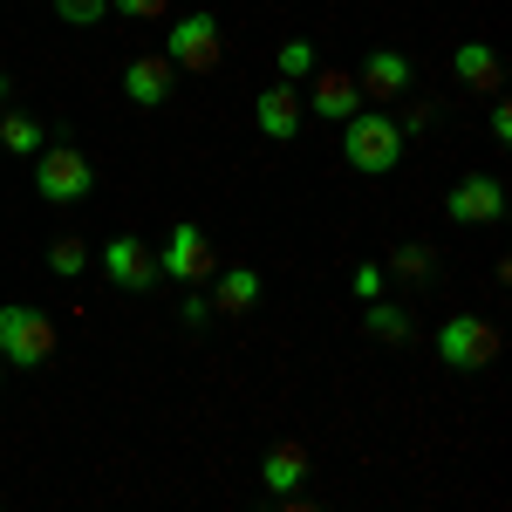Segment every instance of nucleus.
<instances>
[{
    "label": "nucleus",
    "instance_id": "nucleus-13",
    "mask_svg": "<svg viewBox=\"0 0 512 512\" xmlns=\"http://www.w3.org/2000/svg\"><path fill=\"white\" fill-rule=\"evenodd\" d=\"M260 485H267L274 499H294V492L308 485V444H294V437H280L274 451L260 458Z\"/></svg>",
    "mask_w": 512,
    "mask_h": 512
},
{
    "label": "nucleus",
    "instance_id": "nucleus-24",
    "mask_svg": "<svg viewBox=\"0 0 512 512\" xmlns=\"http://www.w3.org/2000/svg\"><path fill=\"white\" fill-rule=\"evenodd\" d=\"M431 103H403V117H396V130H403V137H410V130H431Z\"/></svg>",
    "mask_w": 512,
    "mask_h": 512
},
{
    "label": "nucleus",
    "instance_id": "nucleus-26",
    "mask_svg": "<svg viewBox=\"0 0 512 512\" xmlns=\"http://www.w3.org/2000/svg\"><path fill=\"white\" fill-rule=\"evenodd\" d=\"M178 315L192 321V328H205V321H212V294H198V287H192V294H185V308H178Z\"/></svg>",
    "mask_w": 512,
    "mask_h": 512
},
{
    "label": "nucleus",
    "instance_id": "nucleus-2",
    "mask_svg": "<svg viewBox=\"0 0 512 512\" xmlns=\"http://www.w3.org/2000/svg\"><path fill=\"white\" fill-rule=\"evenodd\" d=\"M164 55H171V69L178 76H205V69H219V55H226V21L219 14H178V21H164Z\"/></svg>",
    "mask_w": 512,
    "mask_h": 512
},
{
    "label": "nucleus",
    "instance_id": "nucleus-23",
    "mask_svg": "<svg viewBox=\"0 0 512 512\" xmlns=\"http://www.w3.org/2000/svg\"><path fill=\"white\" fill-rule=\"evenodd\" d=\"M349 287L362 294V301H376V294H383V260H362V267L349 274Z\"/></svg>",
    "mask_w": 512,
    "mask_h": 512
},
{
    "label": "nucleus",
    "instance_id": "nucleus-22",
    "mask_svg": "<svg viewBox=\"0 0 512 512\" xmlns=\"http://www.w3.org/2000/svg\"><path fill=\"white\" fill-rule=\"evenodd\" d=\"M110 14H123V21H164L171 0H110Z\"/></svg>",
    "mask_w": 512,
    "mask_h": 512
},
{
    "label": "nucleus",
    "instance_id": "nucleus-18",
    "mask_svg": "<svg viewBox=\"0 0 512 512\" xmlns=\"http://www.w3.org/2000/svg\"><path fill=\"white\" fill-rule=\"evenodd\" d=\"M48 274H55V280L89 274V239H82V233H55V246H48Z\"/></svg>",
    "mask_w": 512,
    "mask_h": 512
},
{
    "label": "nucleus",
    "instance_id": "nucleus-1",
    "mask_svg": "<svg viewBox=\"0 0 512 512\" xmlns=\"http://www.w3.org/2000/svg\"><path fill=\"white\" fill-rule=\"evenodd\" d=\"M35 192L48 198V205H82V198L96 192V164H89V151L69 144V137H48V144L35 151Z\"/></svg>",
    "mask_w": 512,
    "mask_h": 512
},
{
    "label": "nucleus",
    "instance_id": "nucleus-17",
    "mask_svg": "<svg viewBox=\"0 0 512 512\" xmlns=\"http://www.w3.org/2000/svg\"><path fill=\"white\" fill-rule=\"evenodd\" d=\"M362 335H376V342H410V335H417V321L403 315L396 301L376 294V301H362Z\"/></svg>",
    "mask_w": 512,
    "mask_h": 512
},
{
    "label": "nucleus",
    "instance_id": "nucleus-15",
    "mask_svg": "<svg viewBox=\"0 0 512 512\" xmlns=\"http://www.w3.org/2000/svg\"><path fill=\"white\" fill-rule=\"evenodd\" d=\"M451 76L465 82V89H499V55H492V41H458V48H451Z\"/></svg>",
    "mask_w": 512,
    "mask_h": 512
},
{
    "label": "nucleus",
    "instance_id": "nucleus-6",
    "mask_svg": "<svg viewBox=\"0 0 512 512\" xmlns=\"http://www.w3.org/2000/svg\"><path fill=\"white\" fill-rule=\"evenodd\" d=\"M219 274V253H212V239L198 233L192 219H178L158 246V280H178V287H205V280Z\"/></svg>",
    "mask_w": 512,
    "mask_h": 512
},
{
    "label": "nucleus",
    "instance_id": "nucleus-16",
    "mask_svg": "<svg viewBox=\"0 0 512 512\" xmlns=\"http://www.w3.org/2000/svg\"><path fill=\"white\" fill-rule=\"evenodd\" d=\"M48 137H55V130L35 123L28 110H0V151H7V158H35Z\"/></svg>",
    "mask_w": 512,
    "mask_h": 512
},
{
    "label": "nucleus",
    "instance_id": "nucleus-7",
    "mask_svg": "<svg viewBox=\"0 0 512 512\" xmlns=\"http://www.w3.org/2000/svg\"><path fill=\"white\" fill-rule=\"evenodd\" d=\"M444 219L451 226H499L506 219V185L492 171H465L451 192H444Z\"/></svg>",
    "mask_w": 512,
    "mask_h": 512
},
{
    "label": "nucleus",
    "instance_id": "nucleus-10",
    "mask_svg": "<svg viewBox=\"0 0 512 512\" xmlns=\"http://www.w3.org/2000/svg\"><path fill=\"white\" fill-rule=\"evenodd\" d=\"M301 117H308V110H301V89H294V82H280V76H274L267 89H260V96H253V123H260L274 144L301 137Z\"/></svg>",
    "mask_w": 512,
    "mask_h": 512
},
{
    "label": "nucleus",
    "instance_id": "nucleus-5",
    "mask_svg": "<svg viewBox=\"0 0 512 512\" xmlns=\"http://www.w3.org/2000/svg\"><path fill=\"white\" fill-rule=\"evenodd\" d=\"M48 355H55V321L41 315V308L7 301V308H0V362H7V369H41Z\"/></svg>",
    "mask_w": 512,
    "mask_h": 512
},
{
    "label": "nucleus",
    "instance_id": "nucleus-28",
    "mask_svg": "<svg viewBox=\"0 0 512 512\" xmlns=\"http://www.w3.org/2000/svg\"><path fill=\"white\" fill-rule=\"evenodd\" d=\"M0 376H7V362H0Z\"/></svg>",
    "mask_w": 512,
    "mask_h": 512
},
{
    "label": "nucleus",
    "instance_id": "nucleus-8",
    "mask_svg": "<svg viewBox=\"0 0 512 512\" xmlns=\"http://www.w3.org/2000/svg\"><path fill=\"white\" fill-rule=\"evenodd\" d=\"M103 274L117 280L123 294H144L151 280H158V253L144 246V239H130V233H117V239H103Z\"/></svg>",
    "mask_w": 512,
    "mask_h": 512
},
{
    "label": "nucleus",
    "instance_id": "nucleus-27",
    "mask_svg": "<svg viewBox=\"0 0 512 512\" xmlns=\"http://www.w3.org/2000/svg\"><path fill=\"white\" fill-rule=\"evenodd\" d=\"M0 110H7V76H0Z\"/></svg>",
    "mask_w": 512,
    "mask_h": 512
},
{
    "label": "nucleus",
    "instance_id": "nucleus-21",
    "mask_svg": "<svg viewBox=\"0 0 512 512\" xmlns=\"http://www.w3.org/2000/svg\"><path fill=\"white\" fill-rule=\"evenodd\" d=\"M110 14V0H55V21H69V28H96Z\"/></svg>",
    "mask_w": 512,
    "mask_h": 512
},
{
    "label": "nucleus",
    "instance_id": "nucleus-9",
    "mask_svg": "<svg viewBox=\"0 0 512 512\" xmlns=\"http://www.w3.org/2000/svg\"><path fill=\"white\" fill-rule=\"evenodd\" d=\"M355 89H362V103H396V96H410V55H403V48H376V55L355 69Z\"/></svg>",
    "mask_w": 512,
    "mask_h": 512
},
{
    "label": "nucleus",
    "instance_id": "nucleus-25",
    "mask_svg": "<svg viewBox=\"0 0 512 512\" xmlns=\"http://www.w3.org/2000/svg\"><path fill=\"white\" fill-rule=\"evenodd\" d=\"M485 130H492V144H512V103L506 96L492 103V123H485Z\"/></svg>",
    "mask_w": 512,
    "mask_h": 512
},
{
    "label": "nucleus",
    "instance_id": "nucleus-19",
    "mask_svg": "<svg viewBox=\"0 0 512 512\" xmlns=\"http://www.w3.org/2000/svg\"><path fill=\"white\" fill-rule=\"evenodd\" d=\"M274 69H280V82H301V76H315V69H321V55H315V41H308V35H294V41H280V55H274Z\"/></svg>",
    "mask_w": 512,
    "mask_h": 512
},
{
    "label": "nucleus",
    "instance_id": "nucleus-3",
    "mask_svg": "<svg viewBox=\"0 0 512 512\" xmlns=\"http://www.w3.org/2000/svg\"><path fill=\"white\" fill-rule=\"evenodd\" d=\"M342 158H349L355 171H369V178L396 171V164H403V130H396V117H383V110H355V117L342 123Z\"/></svg>",
    "mask_w": 512,
    "mask_h": 512
},
{
    "label": "nucleus",
    "instance_id": "nucleus-14",
    "mask_svg": "<svg viewBox=\"0 0 512 512\" xmlns=\"http://www.w3.org/2000/svg\"><path fill=\"white\" fill-rule=\"evenodd\" d=\"M260 294H267V287H260L253 267H219V274H212V315H253Z\"/></svg>",
    "mask_w": 512,
    "mask_h": 512
},
{
    "label": "nucleus",
    "instance_id": "nucleus-20",
    "mask_svg": "<svg viewBox=\"0 0 512 512\" xmlns=\"http://www.w3.org/2000/svg\"><path fill=\"white\" fill-rule=\"evenodd\" d=\"M390 274L431 280V274H437V253H431V246H390Z\"/></svg>",
    "mask_w": 512,
    "mask_h": 512
},
{
    "label": "nucleus",
    "instance_id": "nucleus-4",
    "mask_svg": "<svg viewBox=\"0 0 512 512\" xmlns=\"http://www.w3.org/2000/svg\"><path fill=\"white\" fill-rule=\"evenodd\" d=\"M431 342H437V362L458 369V376H472V369H492V362H499V328H492L485 315H451Z\"/></svg>",
    "mask_w": 512,
    "mask_h": 512
},
{
    "label": "nucleus",
    "instance_id": "nucleus-12",
    "mask_svg": "<svg viewBox=\"0 0 512 512\" xmlns=\"http://www.w3.org/2000/svg\"><path fill=\"white\" fill-rule=\"evenodd\" d=\"M308 110L321 123H349L362 110V89H355L349 69H315V89H308Z\"/></svg>",
    "mask_w": 512,
    "mask_h": 512
},
{
    "label": "nucleus",
    "instance_id": "nucleus-11",
    "mask_svg": "<svg viewBox=\"0 0 512 512\" xmlns=\"http://www.w3.org/2000/svg\"><path fill=\"white\" fill-rule=\"evenodd\" d=\"M171 89H178L171 55H137V62L123 69V96H130L137 110H164V103H171Z\"/></svg>",
    "mask_w": 512,
    "mask_h": 512
}]
</instances>
